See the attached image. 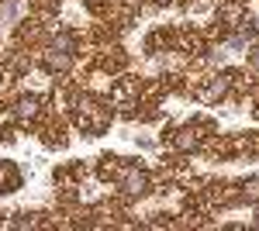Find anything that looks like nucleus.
I'll use <instances>...</instances> for the list:
<instances>
[{
	"instance_id": "f257e3e1",
	"label": "nucleus",
	"mask_w": 259,
	"mask_h": 231,
	"mask_svg": "<svg viewBox=\"0 0 259 231\" xmlns=\"http://www.w3.org/2000/svg\"><path fill=\"white\" fill-rule=\"evenodd\" d=\"M73 62H76V38L69 31H62L59 38L52 41V49L45 52V69L49 73H66Z\"/></svg>"
},
{
	"instance_id": "f03ea898",
	"label": "nucleus",
	"mask_w": 259,
	"mask_h": 231,
	"mask_svg": "<svg viewBox=\"0 0 259 231\" xmlns=\"http://www.w3.org/2000/svg\"><path fill=\"white\" fill-rule=\"evenodd\" d=\"M83 104H87V107H80V114H76L80 128L87 135H104V131H107V121H111V111H107V107H97L90 97H87Z\"/></svg>"
},
{
	"instance_id": "7ed1b4c3",
	"label": "nucleus",
	"mask_w": 259,
	"mask_h": 231,
	"mask_svg": "<svg viewBox=\"0 0 259 231\" xmlns=\"http://www.w3.org/2000/svg\"><path fill=\"white\" fill-rule=\"evenodd\" d=\"M118 187L128 193V197H142V193H149L152 179H149V173L139 169V166H124V169L118 173Z\"/></svg>"
},
{
	"instance_id": "20e7f679",
	"label": "nucleus",
	"mask_w": 259,
	"mask_h": 231,
	"mask_svg": "<svg viewBox=\"0 0 259 231\" xmlns=\"http://www.w3.org/2000/svg\"><path fill=\"white\" fill-rule=\"evenodd\" d=\"M228 86H232V76H214L211 86H200L197 90V100L200 104H218L221 97L228 94Z\"/></svg>"
},
{
	"instance_id": "39448f33",
	"label": "nucleus",
	"mask_w": 259,
	"mask_h": 231,
	"mask_svg": "<svg viewBox=\"0 0 259 231\" xmlns=\"http://www.w3.org/2000/svg\"><path fill=\"white\" fill-rule=\"evenodd\" d=\"M18 187H21L18 166H14V162H0V197L11 193V190H18Z\"/></svg>"
},
{
	"instance_id": "423d86ee",
	"label": "nucleus",
	"mask_w": 259,
	"mask_h": 231,
	"mask_svg": "<svg viewBox=\"0 0 259 231\" xmlns=\"http://www.w3.org/2000/svg\"><path fill=\"white\" fill-rule=\"evenodd\" d=\"M35 114H38V97H21L18 107H14V117L28 121V117H35Z\"/></svg>"
},
{
	"instance_id": "0eeeda50",
	"label": "nucleus",
	"mask_w": 259,
	"mask_h": 231,
	"mask_svg": "<svg viewBox=\"0 0 259 231\" xmlns=\"http://www.w3.org/2000/svg\"><path fill=\"white\" fill-rule=\"evenodd\" d=\"M197 131H194V128H183V131H180V138H177V149H183V152H190V149H197Z\"/></svg>"
},
{
	"instance_id": "6e6552de",
	"label": "nucleus",
	"mask_w": 259,
	"mask_h": 231,
	"mask_svg": "<svg viewBox=\"0 0 259 231\" xmlns=\"http://www.w3.org/2000/svg\"><path fill=\"white\" fill-rule=\"evenodd\" d=\"M18 14H21V4H18V0H7V4L0 7V21H14Z\"/></svg>"
},
{
	"instance_id": "1a4fd4ad",
	"label": "nucleus",
	"mask_w": 259,
	"mask_h": 231,
	"mask_svg": "<svg viewBox=\"0 0 259 231\" xmlns=\"http://www.w3.org/2000/svg\"><path fill=\"white\" fill-rule=\"evenodd\" d=\"M245 197H249V200H259V179H249V183H245Z\"/></svg>"
},
{
	"instance_id": "9d476101",
	"label": "nucleus",
	"mask_w": 259,
	"mask_h": 231,
	"mask_svg": "<svg viewBox=\"0 0 259 231\" xmlns=\"http://www.w3.org/2000/svg\"><path fill=\"white\" fill-rule=\"evenodd\" d=\"M249 66L259 73V45H256V49H249Z\"/></svg>"
},
{
	"instance_id": "9b49d317",
	"label": "nucleus",
	"mask_w": 259,
	"mask_h": 231,
	"mask_svg": "<svg viewBox=\"0 0 259 231\" xmlns=\"http://www.w3.org/2000/svg\"><path fill=\"white\" fill-rule=\"evenodd\" d=\"M256 228H259V211H256Z\"/></svg>"
},
{
	"instance_id": "f8f14e48",
	"label": "nucleus",
	"mask_w": 259,
	"mask_h": 231,
	"mask_svg": "<svg viewBox=\"0 0 259 231\" xmlns=\"http://www.w3.org/2000/svg\"><path fill=\"white\" fill-rule=\"evenodd\" d=\"M159 4H166V0H159Z\"/></svg>"
}]
</instances>
